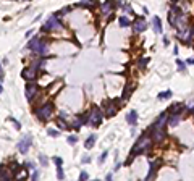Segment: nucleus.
Listing matches in <instances>:
<instances>
[{
  "instance_id": "13",
  "label": "nucleus",
  "mask_w": 194,
  "mask_h": 181,
  "mask_svg": "<svg viewBox=\"0 0 194 181\" xmlns=\"http://www.w3.org/2000/svg\"><path fill=\"white\" fill-rule=\"evenodd\" d=\"M180 120H181V112H173V115L170 116V120H168V125L173 128V126H176L180 123Z\"/></svg>"
},
{
  "instance_id": "4",
  "label": "nucleus",
  "mask_w": 194,
  "mask_h": 181,
  "mask_svg": "<svg viewBox=\"0 0 194 181\" xmlns=\"http://www.w3.org/2000/svg\"><path fill=\"white\" fill-rule=\"evenodd\" d=\"M52 113H53V105L50 104V102L44 104L41 108H37V110H36V115H37V118L42 120V121L49 120L50 116H52Z\"/></svg>"
},
{
  "instance_id": "3",
  "label": "nucleus",
  "mask_w": 194,
  "mask_h": 181,
  "mask_svg": "<svg viewBox=\"0 0 194 181\" xmlns=\"http://www.w3.org/2000/svg\"><path fill=\"white\" fill-rule=\"evenodd\" d=\"M102 121V110L99 107H96L94 105L92 108H91L89 115H87V125L91 126H99Z\"/></svg>"
},
{
  "instance_id": "31",
  "label": "nucleus",
  "mask_w": 194,
  "mask_h": 181,
  "mask_svg": "<svg viewBox=\"0 0 194 181\" xmlns=\"http://www.w3.org/2000/svg\"><path fill=\"white\" fill-rule=\"evenodd\" d=\"M87 178H89V175H87L86 171H81V175H79V180H83V181H84V180H87Z\"/></svg>"
},
{
  "instance_id": "5",
  "label": "nucleus",
  "mask_w": 194,
  "mask_h": 181,
  "mask_svg": "<svg viewBox=\"0 0 194 181\" xmlns=\"http://www.w3.org/2000/svg\"><path fill=\"white\" fill-rule=\"evenodd\" d=\"M58 29H62V23H60V20L55 16V15H52V16H49V20L45 21V25L42 26V31H58Z\"/></svg>"
},
{
  "instance_id": "10",
  "label": "nucleus",
  "mask_w": 194,
  "mask_h": 181,
  "mask_svg": "<svg viewBox=\"0 0 194 181\" xmlns=\"http://www.w3.org/2000/svg\"><path fill=\"white\" fill-rule=\"evenodd\" d=\"M36 94H37V86H36L34 83H28L26 84V99L32 100V99L36 97Z\"/></svg>"
},
{
  "instance_id": "22",
  "label": "nucleus",
  "mask_w": 194,
  "mask_h": 181,
  "mask_svg": "<svg viewBox=\"0 0 194 181\" xmlns=\"http://www.w3.org/2000/svg\"><path fill=\"white\" fill-rule=\"evenodd\" d=\"M157 97L160 99V100H165V99H170L172 97V90H165V92H160Z\"/></svg>"
},
{
  "instance_id": "6",
  "label": "nucleus",
  "mask_w": 194,
  "mask_h": 181,
  "mask_svg": "<svg viewBox=\"0 0 194 181\" xmlns=\"http://www.w3.org/2000/svg\"><path fill=\"white\" fill-rule=\"evenodd\" d=\"M150 138H152L154 142H162V141L165 139V131H163V126L152 125V128H150Z\"/></svg>"
},
{
  "instance_id": "36",
  "label": "nucleus",
  "mask_w": 194,
  "mask_h": 181,
  "mask_svg": "<svg viewBox=\"0 0 194 181\" xmlns=\"http://www.w3.org/2000/svg\"><path fill=\"white\" fill-rule=\"evenodd\" d=\"M2 92H4V87H2V84H0V94H2Z\"/></svg>"
},
{
  "instance_id": "29",
  "label": "nucleus",
  "mask_w": 194,
  "mask_h": 181,
  "mask_svg": "<svg viewBox=\"0 0 194 181\" xmlns=\"http://www.w3.org/2000/svg\"><path fill=\"white\" fill-rule=\"evenodd\" d=\"M39 160H41V163L42 165H44V167H47V157H44V155H41V157H39Z\"/></svg>"
},
{
  "instance_id": "11",
  "label": "nucleus",
  "mask_w": 194,
  "mask_h": 181,
  "mask_svg": "<svg viewBox=\"0 0 194 181\" xmlns=\"http://www.w3.org/2000/svg\"><path fill=\"white\" fill-rule=\"evenodd\" d=\"M118 112V105L115 102H107L105 104V115L107 116H115Z\"/></svg>"
},
{
  "instance_id": "32",
  "label": "nucleus",
  "mask_w": 194,
  "mask_h": 181,
  "mask_svg": "<svg viewBox=\"0 0 194 181\" xmlns=\"http://www.w3.org/2000/svg\"><path fill=\"white\" fill-rule=\"evenodd\" d=\"M147 62H149V60H147V58H142L141 62H139V66H141V68H144V66L147 65Z\"/></svg>"
},
{
  "instance_id": "17",
  "label": "nucleus",
  "mask_w": 194,
  "mask_h": 181,
  "mask_svg": "<svg viewBox=\"0 0 194 181\" xmlns=\"http://www.w3.org/2000/svg\"><path fill=\"white\" fill-rule=\"evenodd\" d=\"M157 168H159V162H152V163H150V171L147 173V180H152V178L155 176Z\"/></svg>"
},
{
  "instance_id": "19",
  "label": "nucleus",
  "mask_w": 194,
  "mask_h": 181,
  "mask_svg": "<svg viewBox=\"0 0 194 181\" xmlns=\"http://www.w3.org/2000/svg\"><path fill=\"white\" fill-rule=\"evenodd\" d=\"M94 144H96V136H94V134H91L89 138L86 139V142H84V147H86V149H92V147H94Z\"/></svg>"
},
{
  "instance_id": "18",
  "label": "nucleus",
  "mask_w": 194,
  "mask_h": 181,
  "mask_svg": "<svg viewBox=\"0 0 194 181\" xmlns=\"http://www.w3.org/2000/svg\"><path fill=\"white\" fill-rule=\"evenodd\" d=\"M167 121H168V113H162V115L157 118V121L154 123V125H157V126H165Z\"/></svg>"
},
{
  "instance_id": "28",
  "label": "nucleus",
  "mask_w": 194,
  "mask_h": 181,
  "mask_svg": "<svg viewBox=\"0 0 194 181\" xmlns=\"http://www.w3.org/2000/svg\"><path fill=\"white\" fill-rule=\"evenodd\" d=\"M176 65H178V70H180V71L184 70V62H181V60H176Z\"/></svg>"
},
{
  "instance_id": "2",
  "label": "nucleus",
  "mask_w": 194,
  "mask_h": 181,
  "mask_svg": "<svg viewBox=\"0 0 194 181\" xmlns=\"http://www.w3.org/2000/svg\"><path fill=\"white\" fill-rule=\"evenodd\" d=\"M150 141H152V138H147V136H141V138H139V141L136 142L134 149H133V155H131V159L128 160V163L133 160V157H134V155H138V154H142V152L146 154V152H149Z\"/></svg>"
},
{
  "instance_id": "35",
  "label": "nucleus",
  "mask_w": 194,
  "mask_h": 181,
  "mask_svg": "<svg viewBox=\"0 0 194 181\" xmlns=\"http://www.w3.org/2000/svg\"><path fill=\"white\" fill-rule=\"evenodd\" d=\"M188 65H194V58H189V60H188Z\"/></svg>"
},
{
  "instance_id": "30",
  "label": "nucleus",
  "mask_w": 194,
  "mask_h": 181,
  "mask_svg": "<svg viewBox=\"0 0 194 181\" xmlns=\"http://www.w3.org/2000/svg\"><path fill=\"white\" fill-rule=\"evenodd\" d=\"M53 162H55V165H62L63 163L62 157H53Z\"/></svg>"
},
{
  "instance_id": "38",
  "label": "nucleus",
  "mask_w": 194,
  "mask_h": 181,
  "mask_svg": "<svg viewBox=\"0 0 194 181\" xmlns=\"http://www.w3.org/2000/svg\"><path fill=\"white\" fill-rule=\"evenodd\" d=\"M172 2H180V0H172Z\"/></svg>"
},
{
  "instance_id": "34",
  "label": "nucleus",
  "mask_w": 194,
  "mask_h": 181,
  "mask_svg": "<svg viewBox=\"0 0 194 181\" xmlns=\"http://www.w3.org/2000/svg\"><path fill=\"white\" fill-rule=\"evenodd\" d=\"M107 154H108V152H104V154H102V157H101V162H104V160H105V157H107Z\"/></svg>"
},
{
  "instance_id": "12",
  "label": "nucleus",
  "mask_w": 194,
  "mask_h": 181,
  "mask_svg": "<svg viewBox=\"0 0 194 181\" xmlns=\"http://www.w3.org/2000/svg\"><path fill=\"white\" fill-rule=\"evenodd\" d=\"M21 76L24 78V79L28 81H32L36 78V68H32V66H29V68H24L23 73H21Z\"/></svg>"
},
{
  "instance_id": "23",
  "label": "nucleus",
  "mask_w": 194,
  "mask_h": 181,
  "mask_svg": "<svg viewBox=\"0 0 194 181\" xmlns=\"http://www.w3.org/2000/svg\"><path fill=\"white\" fill-rule=\"evenodd\" d=\"M118 21H120V26H121V28H126V26H129V18H126V16H121Z\"/></svg>"
},
{
  "instance_id": "25",
  "label": "nucleus",
  "mask_w": 194,
  "mask_h": 181,
  "mask_svg": "<svg viewBox=\"0 0 194 181\" xmlns=\"http://www.w3.org/2000/svg\"><path fill=\"white\" fill-rule=\"evenodd\" d=\"M57 176H58V180H63V178H65V175H63V168H62V165H57Z\"/></svg>"
},
{
  "instance_id": "33",
  "label": "nucleus",
  "mask_w": 194,
  "mask_h": 181,
  "mask_svg": "<svg viewBox=\"0 0 194 181\" xmlns=\"http://www.w3.org/2000/svg\"><path fill=\"white\" fill-rule=\"evenodd\" d=\"M49 134H50V136H57L58 133H57L55 129H49Z\"/></svg>"
},
{
  "instance_id": "21",
  "label": "nucleus",
  "mask_w": 194,
  "mask_h": 181,
  "mask_svg": "<svg viewBox=\"0 0 194 181\" xmlns=\"http://www.w3.org/2000/svg\"><path fill=\"white\" fill-rule=\"evenodd\" d=\"M57 126H60L62 129H70L68 123H66V121H65V118H62V116H60V118L57 120Z\"/></svg>"
},
{
  "instance_id": "16",
  "label": "nucleus",
  "mask_w": 194,
  "mask_h": 181,
  "mask_svg": "<svg viewBox=\"0 0 194 181\" xmlns=\"http://www.w3.org/2000/svg\"><path fill=\"white\" fill-rule=\"evenodd\" d=\"M126 121H128L129 125H133V126L138 123V113H136V110H131L128 115H126Z\"/></svg>"
},
{
  "instance_id": "9",
  "label": "nucleus",
  "mask_w": 194,
  "mask_h": 181,
  "mask_svg": "<svg viewBox=\"0 0 194 181\" xmlns=\"http://www.w3.org/2000/svg\"><path fill=\"white\" fill-rule=\"evenodd\" d=\"M133 29H134L136 34H139V32H144L146 29H147V23H146L142 18H138V20L133 23Z\"/></svg>"
},
{
  "instance_id": "15",
  "label": "nucleus",
  "mask_w": 194,
  "mask_h": 181,
  "mask_svg": "<svg viewBox=\"0 0 194 181\" xmlns=\"http://www.w3.org/2000/svg\"><path fill=\"white\" fill-rule=\"evenodd\" d=\"M113 10V2L112 0H105V4L102 5V13L104 15H110Z\"/></svg>"
},
{
  "instance_id": "37",
  "label": "nucleus",
  "mask_w": 194,
  "mask_h": 181,
  "mask_svg": "<svg viewBox=\"0 0 194 181\" xmlns=\"http://www.w3.org/2000/svg\"><path fill=\"white\" fill-rule=\"evenodd\" d=\"M0 76H2V66H0Z\"/></svg>"
},
{
  "instance_id": "1",
  "label": "nucleus",
  "mask_w": 194,
  "mask_h": 181,
  "mask_svg": "<svg viewBox=\"0 0 194 181\" xmlns=\"http://www.w3.org/2000/svg\"><path fill=\"white\" fill-rule=\"evenodd\" d=\"M28 49L31 50V52L41 55V57H44V55H47V53H49V45L45 44L42 39H39V37H34L32 41H29Z\"/></svg>"
},
{
  "instance_id": "14",
  "label": "nucleus",
  "mask_w": 194,
  "mask_h": 181,
  "mask_svg": "<svg viewBox=\"0 0 194 181\" xmlns=\"http://www.w3.org/2000/svg\"><path fill=\"white\" fill-rule=\"evenodd\" d=\"M152 26H154V31H155L157 34H162L163 28H162V21H160L159 16H154L152 18Z\"/></svg>"
},
{
  "instance_id": "7",
  "label": "nucleus",
  "mask_w": 194,
  "mask_h": 181,
  "mask_svg": "<svg viewBox=\"0 0 194 181\" xmlns=\"http://www.w3.org/2000/svg\"><path fill=\"white\" fill-rule=\"evenodd\" d=\"M31 144H32V138L28 134V136H24L23 139L18 142V149H20L21 154H26L29 150V147H31Z\"/></svg>"
},
{
  "instance_id": "24",
  "label": "nucleus",
  "mask_w": 194,
  "mask_h": 181,
  "mask_svg": "<svg viewBox=\"0 0 194 181\" xmlns=\"http://www.w3.org/2000/svg\"><path fill=\"white\" fill-rule=\"evenodd\" d=\"M96 5V2H92V0H81L79 2V7H94Z\"/></svg>"
},
{
  "instance_id": "27",
  "label": "nucleus",
  "mask_w": 194,
  "mask_h": 181,
  "mask_svg": "<svg viewBox=\"0 0 194 181\" xmlns=\"http://www.w3.org/2000/svg\"><path fill=\"white\" fill-rule=\"evenodd\" d=\"M76 142H78V138H76V136H70V138H68V144H70V146H75Z\"/></svg>"
},
{
  "instance_id": "20",
  "label": "nucleus",
  "mask_w": 194,
  "mask_h": 181,
  "mask_svg": "<svg viewBox=\"0 0 194 181\" xmlns=\"http://www.w3.org/2000/svg\"><path fill=\"white\" fill-rule=\"evenodd\" d=\"M10 178V173L7 171V168L4 165H0V180H8Z\"/></svg>"
},
{
  "instance_id": "8",
  "label": "nucleus",
  "mask_w": 194,
  "mask_h": 181,
  "mask_svg": "<svg viewBox=\"0 0 194 181\" xmlns=\"http://www.w3.org/2000/svg\"><path fill=\"white\" fill-rule=\"evenodd\" d=\"M173 26L178 29V31H183V29H186V28H188V16H186L184 13H181L180 16L175 20Z\"/></svg>"
},
{
  "instance_id": "26",
  "label": "nucleus",
  "mask_w": 194,
  "mask_h": 181,
  "mask_svg": "<svg viewBox=\"0 0 194 181\" xmlns=\"http://www.w3.org/2000/svg\"><path fill=\"white\" fill-rule=\"evenodd\" d=\"M131 92H133V89H131V86H126V90H125V95H123V97H121V99H123V100H126V99H128V97H129V94H131Z\"/></svg>"
}]
</instances>
